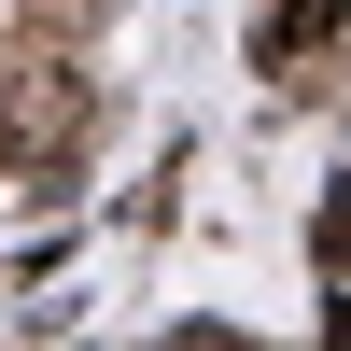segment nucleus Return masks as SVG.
I'll return each instance as SVG.
<instances>
[{
    "label": "nucleus",
    "instance_id": "f03ea898",
    "mask_svg": "<svg viewBox=\"0 0 351 351\" xmlns=\"http://www.w3.org/2000/svg\"><path fill=\"white\" fill-rule=\"evenodd\" d=\"M14 28H43V43H99V0H28Z\"/></svg>",
    "mask_w": 351,
    "mask_h": 351
},
{
    "label": "nucleus",
    "instance_id": "7ed1b4c3",
    "mask_svg": "<svg viewBox=\"0 0 351 351\" xmlns=\"http://www.w3.org/2000/svg\"><path fill=\"white\" fill-rule=\"evenodd\" d=\"M309 253H324V267H351V183L324 197V225H309Z\"/></svg>",
    "mask_w": 351,
    "mask_h": 351
},
{
    "label": "nucleus",
    "instance_id": "f257e3e1",
    "mask_svg": "<svg viewBox=\"0 0 351 351\" xmlns=\"http://www.w3.org/2000/svg\"><path fill=\"white\" fill-rule=\"evenodd\" d=\"M84 141H99V84H84V43L0 28V183H14V197H71Z\"/></svg>",
    "mask_w": 351,
    "mask_h": 351
}]
</instances>
